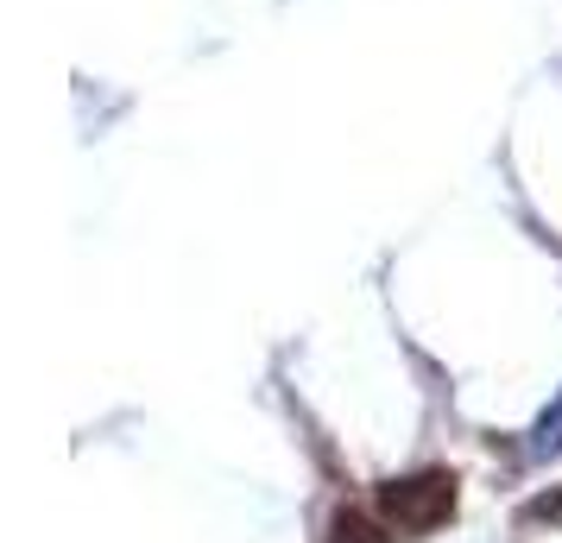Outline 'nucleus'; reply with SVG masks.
Instances as JSON below:
<instances>
[{
    "label": "nucleus",
    "instance_id": "f257e3e1",
    "mask_svg": "<svg viewBox=\"0 0 562 543\" xmlns=\"http://www.w3.org/2000/svg\"><path fill=\"white\" fill-rule=\"evenodd\" d=\"M380 518L398 538H424L436 524L456 518V474H411V480H385L380 487Z\"/></svg>",
    "mask_w": 562,
    "mask_h": 543
},
{
    "label": "nucleus",
    "instance_id": "f03ea898",
    "mask_svg": "<svg viewBox=\"0 0 562 543\" xmlns=\"http://www.w3.org/2000/svg\"><path fill=\"white\" fill-rule=\"evenodd\" d=\"M531 455H562V398L550 405V411L537 417V430H531Z\"/></svg>",
    "mask_w": 562,
    "mask_h": 543
},
{
    "label": "nucleus",
    "instance_id": "7ed1b4c3",
    "mask_svg": "<svg viewBox=\"0 0 562 543\" xmlns=\"http://www.w3.org/2000/svg\"><path fill=\"white\" fill-rule=\"evenodd\" d=\"M329 543H385L380 531H373V524H367V518H335V531H329Z\"/></svg>",
    "mask_w": 562,
    "mask_h": 543
},
{
    "label": "nucleus",
    "instance_id": "20e7f679",
    "mask_svg": "<svg viewBox=\"0 0 562 543\" xmlns=\"http://www.w3.org/2000/svg\"><path fill=\"white\" fill-rule=\"evenodd\" d=\"M531 518H550V524H562V493H557V499H537Z\"/></svg>",
    "mask_w": 562,
    "mask_h": 543
}]
</instances>
